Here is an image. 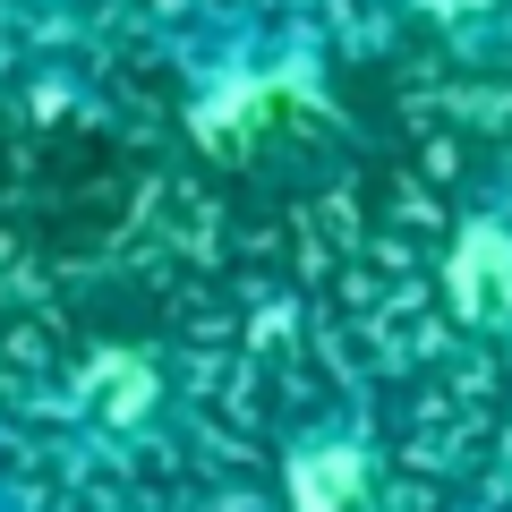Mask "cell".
Instances as JSON below:
<instances>
[{"label":"cell","mask_w":512,"mask_h":512,"mask_svg":"<svg viewBox=\"0 0 512 512\" xmlns=\"http://www.w3.org/2000/svg\"><path fill=\"white\" fill-rule=\"evenodd\" d=\"M111 0H0V18L9 26H35V35H77V26H94Z\"/></svg>","instance_id":"cell-1"},{"label":"cell","mask_w":512,"mask_h":512,"mask_svg":"<svg viewBox=\"0 0 512 512\" xmlns=\"http://www.w3.org/2000/svg\"><path fill=\"white\" fill-rule=\"evenodd\" d=\"M0 512H9V495H0Z\"/></svg>","instance_id":"cell-2"},{"label":"cell","mask_w":512,"mask_h":512,"mask_svg":"<svg viewBox=\"0 0 512 512\" xmlns=\"http://www.w3.org/2000/svg\"><path fill=\"white\" fill-rule=\"evenodd\" d=\"M504 512H512V504H504Z\"/></svg>","instance_id":"cell-3"}]
</instances>
